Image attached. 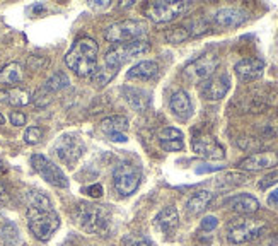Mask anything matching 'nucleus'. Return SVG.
<instances>
[{
    "mask_svg": "<svg viewBox=\"0 0 278 246\" xmlns=\"http://www.w3.org/2000/svg\"><path fill=\"white\" fill-rule=\"evenodd\" d=\"M73 219L82 231L89 234H106L111 227V208L108 205L80 202L75 205Z\"/></svg>",
    "mask_w": 278,
    "mask_h": 246,
    "instance_id": "nucleus-1",
    "label": "nucleus"
},
{
    "mask_svg": "<svg viewBox=\"0 0 278 246\" xmlns=\"http://www.w3.org/2000/svg\"><path fill=\"white\" fill-rule=\"evenodd\" d=\"M99 46L92 38H79L65 55V63L79 77H92L98 69Z\"/></svg>",
    "mask_w": 278,
    "mask_h": 246,
    "instance_id": "nucleus-2",
    "label": "nucleus"
},
{
    "mask_svg": "<svg viewBox=\"0 0 278 246\" xmlns=\"http://www.w3.org/2000/svg\"><path fill=\"white\" fill-rule=\"evenodd\" d=\"M191 9V2H173V0H156V2H149L143 7V14L157 24H166L174 19L181 18L183 14Z\"/></svg>",
    "mask_w": 278,
    "mask_h": 246,
    "instance_id": "nucleus-3",
    "label": "nucleus"
},
{
    "mask_svg": "<svg viewBox=\"0 0 278 246\" xmlns=\"http://www.w3.org/2000/svg\"><path fill=\"white\" fill-rule=\"evenodd\" d=\"M149 31V26L143 21L137 19H125V21L115 22L104 29V39L109 43H130L135 39H143Z\"/></svg>",
    "mask_w": 278,
    "mask_h": 246,
    "instance_id": "nucleus-4",
    "label": "nucleus"
},
{
    "mask_svg": "<svg viewBox=\"0 0 278 246\" xmlns=\"http://www.w3.org/2000/svg\"><path fill=\"white\" fill-rule=\"evenodd\" d=\"M150 50V43L147 39H135L130 43H122V45L113 46L111 50H108V53L104 55V62L103 65L109 67L115 72H118V69L122 65H125L126 62H130L132 58L139 55H143Z\"/></svg>",
    "mask_w": 278,
    "mask_h": 246,
    "instance_id": "nucleus-5",
    "label": "nucleus"
},
{
    "mask_svg": "<svg viewBox=\"0 0 278 246\" xmlns=\"http://www.w3.org/2000/svg\"><path fill=\"white\" fill-rule=\"evenodd\" d=\"M28 226L36 239L48 241L60 227V217L55 210H38L28 208Z\"/></svg>",
    "mask_w": 278,
    "mask_h": 246,
    "instance_id": "nucleus-6",
    "label": "nucleus"
},
{
    "mask_svg": "<svg viewBox=\"0 0 278 246\" xmlns=\"http://www.w3.org/2000/svg\"><path fill=\"white\" fill-rule=\"evenodd\" d=\"M264 229H266V224H264V221H260V219H234L227 226V239L230 243H234V245H243V243H249L253 239L260 238Z\"/></svg>",
    "mask_w": 278,
    "mask_h": 246,
    "instance_id": "nucleus-7",
    "label": "nucleus"
},
{
    "mask_svg": "<svg viewBox=\"0 0 278 246\" xmlns=\"http://www.w3.org/2000/svg\"><path fill=\"white\" fill-rule=\"evenodd\" d=\"M142 180V171L132 161H122L113 170V187L122 197H128L137 191Z\"/></svg>",
    "mask_w": 278,
    "mask_h": 246,
    "instance_id": "nucleus-8",
    "label": "nucleus"
},
{
    "mask_svg": "<svg viewBox=\"0 0 278 246\" xmlns=\"http://www.w3.org/2000/svg\"><path fill=\"white\" fill-rule=\"evenodd\" d=\"M219 63L220 60L215 53H205V55L198 57L196 60H193L191 63L184 67L183 77L191 84L205 82L207 79H210L215 74Z\"/></svg>",
    "mask_w": 278,
    "mask_h": 246,
    "instance_id": "nucleus-9",
    "label": "nucleus"
},
{
    "mask_svg": "<svg viewBox=\"0 0 278 246\" xmlns=\"http://www.w3.org/2000/svg\"><path fill=\"white\" fill-rule=\"evenodd\" d=\"M86 151V146H84L82 139L73 133H65V135L58 137V140L55 142V147H53V152L58 157L62 163L72 166L73 163L80 159V156Z\"/></svg>",
    "mask_w": 278,
    "mask_h": 246,
    "instance_id": "nucleus-10",
    "label": "nucleus"
},
{
    "mask_svg": "<svg viewBox=\"0 0 278 246\" xmlns=\"http://www.w3.org/2000/svg\"><path fill=\"white\" fill-rule=\"evenodd\" d=\"M31 166L39 176L50 185L56 188H67L69 187V180H67L65 173L56 166L55 163L48 159V157L41 156V154H33L31 156Z\"/></svg>",
    "mask_w": 278,
    "mask_h": 246,
    "instance_id": "nucleus-11",
    "label": "nucleus"
},
{
    "mask_svg": "<svg viewBox=\"0 0 278 246\" xmlns=\"http://www.w3.org/2000/svg\"><path fill=\"white\" fill-rule=\"evenodd\" d=\"M191 147L198 156L205 157V159L220 161L226 157V151L224 147L217 142V139L210 133H196L191 140Z\"/></svg>",
    "mask_w": 278,
    "mask_h": 246,
    "instance_id": "nucleus-12",
    "label": "nucleus"
},
{
    "mask_svg": "<svg viewBox=\"0 0 278 246\" xmlns=\"http://www.w3.org/2000/svg\"><path fill=\"white\" fill-rule=\"evenodd\" d=\"M230 89V77L227 74H213L210 79L202 82L200 93L205 99L208 101H219L229 93Z\"/></svg>",
    "mask_w": 278,
    "mask_h": 246,
    "instance_id": "nucleus-13",
    "label": "nucleus"
},
{
    "mask_svg": "<svg viewBox=\"0 0 278 246\" xmlns=\"http://www.w3.org/2000/svg\"><path fill=\"white\" fill-rule=\"evenodd\" d=\"M278 166V154L275 151H263V152H254L251 156L244 157L237 163V168L243 171H261L271 170Z\"/></svg>",
    "mask_w": 278,
    "mask_h": 246,
    "instance_id": "nucleus-14",
    "label": "nucleus"
},
{
    "mask_svg": "<svg viewBox=\"0 0 278 246\" xmlns=\"http://www.w3.org/2000/svg\"><path fill=\"white\" fill-rule=\"evenodd\" d=\"M249 14L243 9H237V7H226V9H220L213 14L212 22L217 26V28H222V29H232V28H239L243 26L244 22L247 21Z\"/></svg>",
    "mask_w": 278,
    "mask_h": 246,
    "instance_id": "nucleus-15",
    "label": "nucleus"
},
{
    "mask_svg": "<svg viewBox=\"0 0 278 246\" xmlns=\"http://www.w3.org/2000/svg\"><path fill=\"white\" fill-rule=\"evenodd\" d=\"M169 108L173 111V114L181 121H186L191 118L193 114V103H191V97L186 91L179 89L171 96L169 99Z\"/></svg>",
    "mask_w": 278,
    "mask_h": 246,
    "instance_id": "nucleus-16",
    "label": "nucleus"
},
{
    "mask_svg": "<svg viewBox=\"0 0 278 246\" xmlns=\"http://www.w3.org/2000/svg\"><path fill=\"white\" fill-rule=\"evenodd\" d=\"M234 70H236V76L239 77V80L251 82V80H256L263 76L264 62L260 58H244L236 63Z\"/></svg>",
    "mask_w": 278,
    "mask_h": 246,
    "instance_id": "nucleus-17",
    "label": "nucleus"
},
{
    "mask_svg": "<svg viewBox=\"0 0 278 246\" xmlns=\"http://www.w3.org/2000/svg\"><path fill=\"white\" fill-rule=\"evenodd\" d=\"M177 224H179V214H177V208L174 205L164 207L154 219V226L164 234H171L177 227Z\"/></svg>",
    "mask_w": 278,
    "mask_h": 246,
    "instance_id": "nucleus-18",
    "label": "nucleus"
},
{
    "mask_svg": "<svg viewBox=\"0 0 278 246\" xmlns=\"http://www.w3.org/2000/svg\"><path fill=\"white\" fill-rule=\"evenodd\" d=\"M226 205L230 210L237 212V214H253V212H256L260 208L258 198H254L249 193H239L234 195V197H229L226 200Z\"/></svg>",
    "mask_w": 278,
    "mask_h": 246,
    "instance_id": "nucleus-19",
    "label": "nucleus"
},
{
    "mask_svg": "<svg viewBox=\"0 0 278 246\" xmlns=\"http://www.w3.org/2000/svg\"><path fill=\"white\" fill-rule=\"evenodd\" d=\"M157 139L159 144L164 151L167 152H176V151H183L184 149V142H183V132L174 127H167L162 129L157 133Z\"/></svg>",
    "mask_w": 278,
    "mask_h": 246,
    "instance_id": "nucleus-20",
    "label": "nucleus"
},
{
    "mask_svg": "<svg viewBox=\"0 0 278 246\" xmlns=\"http://www.w3.org/2000/svg\"><path fill=\"white\" fill-rule=\"evenodd\" d=\"M123 96L126 103L137 111H145L150 106V93L145 89H139L135 86H125L123 87Z\"/></svg>",
    "mask_w": 278,
    "mask_h": 246,
    "instance_id": "nucleus-21",
    "label": "nucleus"
},
{
    "mask_svg": "<svg viewBox=\"0 0 278 246\" xmlns=\"http://www.w3.org/2000/svg\"><path fill=\"white\" fill-rule=\"evenodd\" d=\"M159 74V65L152 60H143V62L133 65L126 72V79L132 80H150Z\"/></svg>",
    "mask_w": 278,
    "mask_h": 246,
    "instance_id": "nucleus-22",
    "label": "nucleus"
},
{
    "mask_svg": "<svg viewBox=\"0 0 278 246\" xmlns=\"http://www.w3.org/2000/svg\"><path fill=\"white\" fill-rule=\"evenodd\" d=\"M0 103L11 106H26L31 103V94L22 87H9L0 91Z\"/></svg>",
    "mask_w": 278,
    "mask_h": 246,
    "instance_id": "nucleus-23",
    "label": "nucleus"
},
{
    "mask_svg": "<svg viewBox=\"0 0 278 246\" xmlns=\"http://www.w3.org/2000/svg\"><path fill=\"white\" fill-rule=\"evenodd\" d=\"M213 200V193L208 190H200L195 191L191 197L186 202V212L191 215H196L200 212H203L210 205V202Z\"/></svg>",
    "mask_w": 278,
    "mask_h": 246,
    "instance_id": "nucleus-24",
    "label": "nucleus"
},
{
    "mask_svg": "<svg viewBox=\"0 0 278 246\" xmlns=\"http://www.w3.org/2000/svg\"><path fill=\"white\" fill-rule=\"evenodd\" d=\"M22 77H24V70H22L21 63L17 62H11L0 69V84H4V86H16L21 82Z\"/></svg>",
    "mask_w": 278,
    "mask_h": 246,
    "instance_id": "nucleus-25",
    "label": "nucleus"
},
{
    "mask_svg": "<svg viewBox=\"0 0 278 246\" xmlns=\"http://www.w3.org/2000/svg\"><path fill=\"white\" fill-rule=\"evenodd\" d=\"M128 129V118L123 114H113L101 121V130L108 135L111 133H123Z\"/></svg>",
    "mask_w": 278,
    "mask_h": 246,
    "instance_id": "nucleus-26",
    "label": "nucleus"
},
{
    "mask_svg": "<svg viewBox=\"0 0 278 246\" xmlns=\"http://www.w3.org/2000/svg\"><path fill=\"white\" fill-rule=\"evenodd\" d=\"M249 176L244 173H226L224 176L217 178L215 181V187L220 188V190H229L232 187H239V185L247 183Z\"/></svg>",
    "mask_w": 278,
    "mask_h": 246,
    "instance_id": "nucleus-27",
    "label": "nucleus"
},
{
    "mask_svg": "<svg viewBox=\"0 0 278 246\" xmlns=\"http://www.w3.org/2000/svg\"><path fill=\"white\" fill-rule=\"evenodd\" d=\"M28 208H38V210H53L52 200L43 191L31 190L28 193Z\"/></svg>",
    "mask_w": 278,
    "mask_h": 246,
    "instance_id": "nucleus-28",
    "label": "nucleus"
},
{
    "mask_svg": "<svg viewBox=\"0 0 278 246\" xmlns=\"http://www.w3.org/2000/svg\"><path fill=\"white\" fill-rule=\"evenodd\" d=\"M0 239H2L4 246H17L19 245L17 226L11 221L4 222V226H2V229H0Z\"/></svg>",
    "mask_w": 278,
    "mask_h": 246,
    "instance_id": "nucleus-29",
    "label": "nucleus"
},
{
    "mask_svg": "<svg viewBox=\"0 0 278 246\" xmlns=\"http://www.w3.org/2000/svg\"><path fill=\"white\" fill-rule=\"evenodd\" d=\"M69 84H70V80H69V77H67L65 74H63V72H55L52 77H48V79H46L43 89L48 91V93L52 94V93H56V91L65 89Z\"/></svg>",
    "mask_w": 278,
    "mask_h": 246,
    "instance_id": "nucleus-30",
    "label": "nucleus"
},
{
    "mask_svg": "<svg viewBox=\"0 0 278 246\" xmlns=\"http://www.w3.org/2000/svg\"><path fill=\"white\" fill-rule=\"evenodd\" d=\"M184 28L188 29L190 38H196V36H202L205 33H208L210 29V22L207 19H191L184 24Z\"/></svg>",
    "mask_w": 278,
    "mask_h": 246,
    "instance_id": "nucleus-31",
    "label": "nucleus"
},
{
    "mask_svg": "<svg viewBox=\"0 0 278 246\" xmlns=\"http://www.w3.org/2000/svg\"><path fill=\"white\" fill-rule=\"evenodd\" d=\"M116 76V72L113 69H109V67L106 65H101L96 69V72L92 74V80H94L96 86L103 87L106 86V84H109L113 80V77Z\"/></svg>",
    "mask_w": 278,
    "mask_h": 246,
    "instance_id": "nucleus-32",
    "label": "nucleus"
},
{
    "mask_svg": "<svg viewBox=\"0 0 278 246\" xmlns=\"http://www.w3.org/2000/svg\"><path fill=\"white\" fill-rule=\"evenodd\" d=\"M166 39L167 43H173V45H177V43H183L190 38L188 35V29L184 28V26H176V28H171L166 31Z\"/></svg>",
    "mask_w": 278,
    "mask_h": 246,
    "instance_id": "nucleus-33",
    "label": "nucleus"
},
{
    "mask_svg": "<svg viewBox=\"0 0 278 246\" xmlns=\"http://www.w3.org/2000/svg\"><path fill=\"white\" fill-rule=\"evenodd\" d=\"M123 246H154V245L149 238H145V236L125 234V238H123Z\"/></svg>",
    "mask_w": 278,
    "mask_h": 246,
    "instance_id": "nucleus-34",
    "label": "nucleus"
},
{
    "mask_svg": "<svg viewBox=\"0 0 278 246\" xmlns=\"http://www.w3.org/2000/svg\"><path fill=\"white\" fill-rule=\"evenodd\" d=\"M41 137H43V130L39 129V127H29V129H26V132H24L26 144H31V146L38 144L39 140H41Z\"/></svg>",
    "mask_w": 278,
    "mask_h": 246,
    "instance_id": "nucleus-35",
    "label": "nucleus"
},
{
    "mask_svg": "<svg viewBox=\"0 0 278 246\" xmlns=\"http://www.w3.org/2000/svg\"><path fill=\"white\" fill-rule=\"evenodd\" d=\"M275 183H278V171H273V173L261 178L260 183H258V188H260V190H266V188H270L271 185H275Z\"/></svg>",
    "mask_w": 278,
    "mask_h": 246,
    "instance_id": "nucleus-36",
    "label": "nucleus"
},
{
    "mask_svg": "<svg viewBox=\"0 0 278 246\" xmlns=\"http://www.w3.org/2000/svg\"><path fill=\"white\" fill-rule=\"evenodd\" d=\"M82 191L86 195H89L90 198H99L103 193H104V188H103V185L96 183V185H90V187L82 188Z\"/></svg>",
    "mask_w": 278,
    "mask_h": 246,
    "instance_id": "nucleus-37",
    "label": "nucleus"
},
{
    "mask_svg": "<svg viewBox=\"0 0 278 246\" xmlns=\"http://www.w3.org/2000/svg\"><path fill=\"white\" fill-rule=\"evenodd\" d=\"M48 63V60L45 58V57H36V55H33V57H29V60H28V67L31 70H39V69H43V67Z\"/></svg>",
    "mask_w": 278,
    "mask_h": 246,
    "instance_id": "nucleus-38",
    "label": "nucleus"
},
{
    "mask_svg": "<svg viewBox=\"0 0 278 246\" xmlns=\"http://www.w3.org/2000/svg\"><path fill=\"white\" fill-rule=\"evenodd\" d=\"M219 226V219L215 217V215H207V217H203L202 224H200V227L203 229V231H213V229Z\"/></svg>",
    "mask_w": 278,
    "mask_h": 246,
    "instance_id": "nucleus-39",
    "label": "nucleus"
},
{
    "mask_svg": "<svg viewBox=\"0 0 278 246\" xmlns=\"http://www.w3.org/2000/svg\"><path fill=\"white\" fill-rule=\"evenodd\" d=\"M9 120H11V123L14 127H22L26 123V114L21 113V111H12L9 114Z\"/></svg>",
    "mask_w": 278,
    "mask_h": 246,
    "instance_id": "nucleus-40",
    "label": "nucleus"
},
{
    "mask_svg": "<svg viewBox=\"0 0 278 246\" xmlns=\"http://www.w3.org/2000/svg\"><path fill=\"white\" fill-rule=\"evenodd\" d=\"M268 205H271V207L278 205V188H275V190L268 195Z\"/></svg>",
    "mask_w": 278,
    "mask_h": 246,
    "instance_id": "nucleus-41",
    "label": "nucleus"
},
{
    "mask_svg": "<svg viewBox=\"0 0 278 246\" xmlns=\"http://www.w3.org/2000/svg\"><path fill=\"white\" fill-rule=\"evenodd\" d=\"M109 140H113V142H126L128 140V137L125 135V133H111L109 135Z\"/></svg>",
    "mask_w": 278,
    "mask_h": 246,
    "instance_id": "nucleus-42",
    "label": "nucleus"
},
{
    "mask_svg": "<svg viewBox=\"0 0 278 246\" xmlns=\"http://www.w3.org/2000/svg\"><path fill=\"white\" fill-rule=\"evenodd\" d=\"M41 11H45V5H43V4H38V5H35V7H33V12H36V14H38V12H41Z\"/></svg>",
    "mask_w": 278,
    "mask_h": 246,
    "instance_id": "nucleus-43",
    "label": "nucleus"
},
{
    "mask_svg": "<svg viewBox=\"0 0 278 246\" xmlns=\"http://www.w3.org/2000/svg\"><path fill=\"white\" fill-rule=\"evenodd\" d=\"M4 123H5V118L2 116V114H0V125H4Z\"/></svg>",
    "mask_w": 278,
    "mask_h": 246,
    "instance_id": "nucleus-44",
    "label": "nucleus"
},
{
    "mask_svg": "<svg viewBox=\"0 0 278 246\" xmlns=\"http://www.w3.org/2000/svg\"><path fill=\"white\" fill-rule=\"evenodd\" d=\"M5 170V166H4V163H2V161H0V173H2V171Z\"/></svg>",
    "mask_w": 278,
    "mask_h": 246,
    "instance_id": "nucleus-45",
    "label": "nucleus"
},
{
    "mask_svg": "<svg viewBox=\"0 0 278 246\" xmlns=\"http://www.w3.org/2000/svg\"><path fill=\"white\" fill-rule=\"evenodd\" d=\"M0 214H2V210H0Z\"/></svg>",
    "mask_w": 278,
    "mask_h": 246,
    "instance_id": "nucleus-46",
    "label": "nucleus"
}]
</instances>
